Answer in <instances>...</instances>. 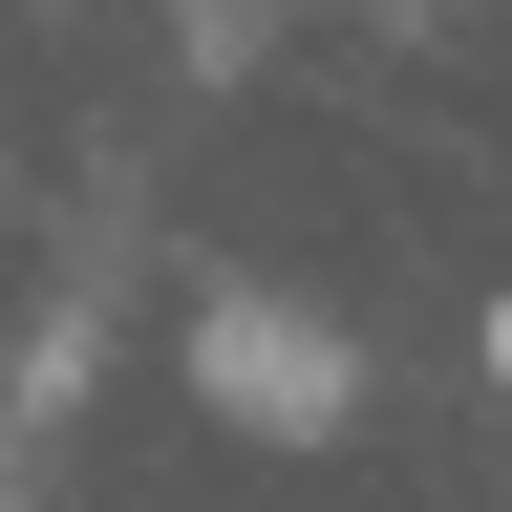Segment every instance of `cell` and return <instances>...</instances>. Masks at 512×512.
<instances>
[{"label":"cell","instance_id":"6da1fadb","mask_svg":"<svg viewBox=\"0 0 512 512\" xmlns=\"http://www.w3.org/2000/svg\"><path fill=\"white\" fill-rule=\"evenodd\" d=\"M192 406H214L235 448H342L363 342H342L320 299H278V278H214V299H192Z\"/></svg>","mask_w":512,"mask_h":512},{"label":"cell","instance_id":"7a4b0ae2","mask_svg":"<svg viewBox=\"0 0 512 512\" xmlns=\"http://www.w3.org/2000/svg\"><path fill=\"white\" fill-rule=\"evenodd\" d=\"M470 342H491V384H512V299H491V320H470Z\"/></svg>","mask_w":512,"mask_h":512}]
</instances>
